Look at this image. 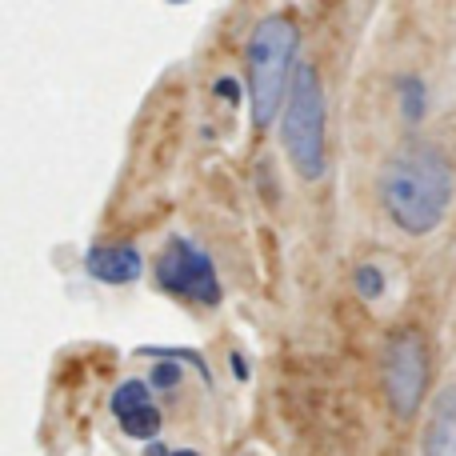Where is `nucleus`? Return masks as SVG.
I'll return each mask as SVG.
<instances>
[{
	"mask_svg": "<svg viewBox=\"0 0 456 456\" xmlns=\"http://www.w3.org/2000/svg\"><path fill=\"white\" fill-rule=\"evenodd\" d=\"M380 197H385L388 216L404 232H433L452 200L449 160L433 144H404L380 173Z\"/></svg>",
	"mask_w": 456,
	"mask_h": 456,
	"instance_id": "nucleus-1",
	"label": "nucleus"
},
{
	"mask_svg": "<svg viewBox=\"0 0 456 456\" xmlns=\"http://www.w3.org/2000/svg\"><path fill=\"white\" fill-rule=\"evenodd\" d=\"M297 45H300V32H297V24L284 20V16H265V20L252 28V37H248V104H252V125L256 128H265L268 120L281 112Z\"/></svg>",
	"mask_w": 456,
	"mask_h": 456,
	"instance_id": "nucleus-2",
	"label": "nucleus"
},
{
	"mask_svg": "<svg viewBox=\"0 0 456 456\" xmlns=\"http://www.w3.org/2000/svg\"><path fill=\"white\" fill-rule=\"evenodd\" d=\"M284 149L305 181L324 173V88L313 64H300L289 88V112H284Z\"/></svg>",
	"mask_w": 456,
	"mask_h": 456,
	"instance_id": "nucleus-3",
	"label": "nucleus"
},
{
	"mask_svg": "<svg viewBox=\"0 0 456 456\" xmlns=\"http://www.w3.org/2000/svg\"><path fill=\"white\" fill-rule=\"evenodd\" d=\"M157 284L173 297L197 300V305H221V281H216L213 260L200 244L184 240V236H173L157 256Z\"/></svg>",
	"mask_w": 456,
	"mask_h": 456,
	"instance_id": "nucleus-4",
	"label": "nucleus"
},
{
	"mask_svg": "<svg viewBox=\"0 0 456 456\" xmlns=\"http://www.w3.org/2000/svg\"><path fill=\"white\" fill-rule=\"evenodd\" d=\"M428 385V353H425V340L417 332H401V337L388 340V353H385V393L393 401V409L401 417H409L412 409L420 404Z\"/></svg>",
	"mask_w": 456,
	"mask_h": 456,
	"instance_id": "nucleus-5",
	"label": "nucleus"
},
{
	"mask_svg": "<svg viewBox=\"0 0 456 456\" xmlns=\"http://www.w3.org/2000/svg\"><path fill=\"white\" fill-rule=\"evenodd\" d=\"M112 417H117V425L125 428L128 436H136V441H152V436L160 433V409L152 404L149 385H141V380H125V385L112 393Z\"/></svg>",
	"mask_w": 456,
	"mask_h": 456,
	"instance_id": "nucleus-6",
	"label": "nucleus"
},
{
	"mask_svg": "<svg viewBox=\"0 0 456 456\" xmlns=\"http://www.w3.org/2000/svg\"><path fill=\"white\" fill-rule=\"evenodd\" d=\"M141 252L133 244H96L88 248L85 256V268L93 281H104V284H125V281H136L141 276Z\"/></svg>",
	"mask_w": 456,
	"mask_h": 456,
	"instance_id": "nucleus-7",
	"label": "nucleus"
},
{
	"mask_svg": "<svg viewBox=\"0 0 456 456\" xmlns=\"http://www.w3.org/2000/svg\"><path fill=\"white\" fill-rule=\"evenodd\" d=\"M425 456H456V388L441 393L425 428Z\"/></svg>",
	"mask_w": 456,
	"mask_h": 456,
	"instance_id": "nucleus-8",
	"label": "nucleus"
},
{
	"mask_svg": "<svg viewBox=\"0 0 456 456\" xmlns=\"http://www.w3.org/2000/svg\"><path fill=\"white\" fill-rule=\"evenodd\" d=\"M353 284H356V292H361L364 300H377L380 292H385V276H380L377 265H361V268H356Z\"/></svg>",
	"mask_w": 456,
	"mask_h": 456,
	"instance_id": "nucleus-9",
	"label": "nucleus"
},
{
	"mask_svg": "<svg viewBox=\"0 0 456 456\" xmlns=\"http://www.w3.org/2000/svg\"><path fill=\"white\" fill-rule=\"evenodd\" d=\"M401 93H404V112H409L412 120H420V109H425V101H420V80H401Z\"/></svg>",
	"mask_w": 456,
	"mask_h": 456,
	"instance_id": "nucleus-10",
	"label": "nucleus"
},
{
	"mask_svg": "<svg viewBox=\"0 0 456 456\" xmlns=\"http://www.w3.org/2000/svg\"><path fill=\"white\" fill-rule=\"evenodd\" d=\"M176 380H181V369H173V364H160L157 377H152V385H157V388H173Z\"/></svg>",
	"mask_w": 456,
	"mask_h": 456,
	"instance_id": "nucleus-11",
	"label": "nucleus"
},
{
	"mask_svg": "<svg viewBox=\"0 0 456 456\" xmlns=\"http://www.w3.org/2000/svg\"><path fill=\"white\" fill-rule=\"evenodd\" d=\"M149 456H197V452H192V449H176V452H168V449H157V444H152Z\"/></svg>",
	"mask_w": 456,
	"mask_h": 456,
	"instance_id": "nucleus-12",
	"label": "nucleus"
}]
</instances>
